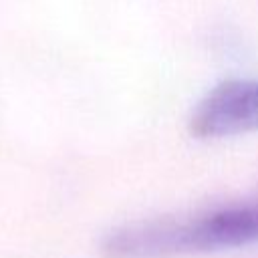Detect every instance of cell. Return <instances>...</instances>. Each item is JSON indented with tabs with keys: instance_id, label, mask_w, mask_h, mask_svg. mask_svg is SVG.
<instances>
[{
	"instance_id": "cell-1",
	"label": "cell",
	"mask_w": 258,
	"mask_h": 258,
	"mask_svg": "<svg viewBox=\"0 0 258 258\" xmlns=\"http://www.w3.org/2000/svg\"><path fill=\"white\" fill-rule=\"evenodd\" d=\"M258 242V198L194 214L139 220L115 228L101 242L105 258H173Z\"/></svg>"
},
{
	"instance_id": "cell-2",
	"label": "cell",
	"mask_w": 258,
	"mask_h": 258,
	"mask_svg": "<svg viewBox=\"0 0 258 258\" xmlns=\"http://www.w3.org/2000/svg\"><path fill=\"white\" fill-rule=\"evenodd\" d=\"M200 139L258 131V79H228L210 89L189 117Z\"/></svg>"
}]
</instances>
